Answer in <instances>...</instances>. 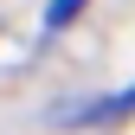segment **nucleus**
<instances>
[{
  "instance_id": "f257e3e1",
  "label": "nucleus",
  "mask_w": 135,
  "mask_h": 135,
  "mask_svg": "<svg viewBox=\"0 0 135 135\" xmlns=\"http://www.w3.org/2000/svg\"><path fill=\"white\" fill-rule=\"evenodd\" d=\"M116 116H135V84H122L103 103H77V109H58V122H116Z\"/></svg>"
},
{
  "instance_id": "f03ea898",
  "label": "nucleus",
  "mask_w": 135,
  "mask_h": 135,
  "mask_svg": "<svg viewBox=\"0 0 135 135\" xmlns=\"http://www.w3.org/2000/svg\"><path fill=\"white\" fill-rule=\"evenodd\" d=\"M90 7V0H52V7H45V32H58V26H71L77 13Z\"/></svg>"
}]
</instances>
